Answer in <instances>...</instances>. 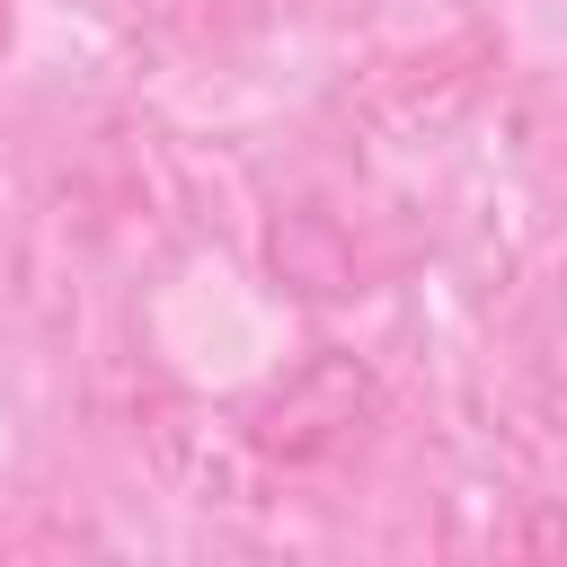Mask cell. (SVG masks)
Listing matches in <instances>:
<instances>
[{
    "instance_id": "6da1fadb",
    "label": "cell",
    "mask_w": 567,
    "mask_h": 567,
    "mask_svg": "<svg viewBox=\"0 0 567 567\" xmlns=\"http://www.w3.org/2000/svg\"><path fill=\"white\" fill-rule=\"evenodd\" d=\"M275 266L301 292H354V248H337V230L319 213H284L275 221Z\"/></svg>"
},
{
    "instance_id": "7a4b0ae2",
    "label": "cell",
    "mask_w": 567,
    "mask_h": 567,
    "mask_svg": "<svg viewBox=\"0 0 567 567\" xmlns=\"http://www.w3.org/2000/svg\"><path fill=\"white\" fill-rule=\"evenodd\" d=\"M532 567H567V514H540L532 523Z\"/></svg>"
},
{
    "instance_id": "3957f363",
    "label": "cell",
    "mask_w": 567,
    "mask_h": 567,
    "mask_svg": "<svg viewBox=\"0 0 567 567\" xmlns=\"http://www.w3.org/2000/svg\"><path fill=\"white\" fill-rule=\"evenodd\" d=\"M0 44H9V0H0Z\"/></svg>"
}]
</instances>
